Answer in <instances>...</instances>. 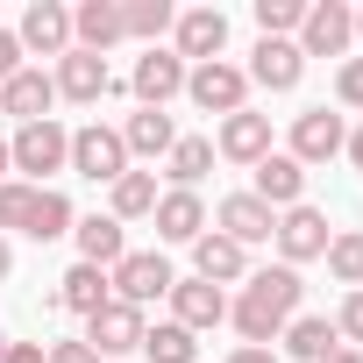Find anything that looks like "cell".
I'll return each instance as SVG.
<instances>
[{"label":"cell","instance_id":"8","mask_svg":"<svg viewBox=\"0 0 363 363\" xmlns=\"http://www.w3.org/2000/svg\"><path fill=\"white\" fill-rule=\"evenodd\" d=\"M221 50H228V15L221 8H186V15H178V65H186V57L214 65Z\"/></svg>","mask_w":363,"mask_h":363},{"label":"cell","instance_id":"10","mask_svg":"<svg viewBox=\"0 0 363 363\" xmlns=\"http://www.w3.org/2000/svg\"><path fill=\"white\" fill-rule=\"evenodd\" d=\"M299 72H306V57H299V43H285V36H264V43L250 50V79L271 86V93H292Z\"/></svg>","mask_w":363,"mask_h":363},{"label":"cell","instance_id":"30","mask_svg":"<svg viewBox=\"0 0 363 363\" xmlns=\"http://www.w3.org/2000/svg\"><path fill=\"white\" fill-rule=\"evenodd\" d=\"M143 356L150 363H193V328H178V320L143 328Z\"/></svg>","mask_w":363,"mask_h":363},{"label":"cell","instance_id":"18","mask_svg":"<svg viewBox=\"0 0 363 363\" xmlns=\"http://www.w3.org/2000/svg\"><path fill=\"white\" fill-rule=\"evenodd\" d=\"M271 228H278V214H271L257 193L221 200V235H228V242H242V250H250V242H271Z\"/></svg>","mask_w":363,"mask_h":363},{"label":"cell","instance_id":"6","mask_svg":"<svg viewBox=\"0 0 363 363\" xmlns=\"http://www.w3.org/2000/svg\"><path fill=\"white\" fill-rule=\"evenodd\" d=\"M86 349H93V356H128V349H143V313L121 306V299H107V306L86 320Z\"/></svg>","mask_w":363,"mask_h":363},{"label":"cell","instance_id":"7","mask_svg":"<svg viewBox=\"0 0 363 363\" xmlns=\"http://www.w3.org/2000/svg\"><path fill=\"white\" fill-rule=\"evenodd\" d=\"M72 171H86V178H107V186H114V178L128 171V150H121V135L114 128H79L72 135Z\"/></svg>","mask_w":363,"mask_h":363},{"label":"cell","instance_id":"41","mask_svg":"<svg viewBox=\"0 0 363 363\" xmlns=\"http://www.w3.org/2000/svg\"><path fill=\"white\" fill-rule=\"evenodd\" d=\"M349 157H356V171H363V128H356V135H349Z\"/></svg>","mask_w":363,"mask_h":363},{"label":"cell","instance_id":"12","mask_svg":"<svg viewBox=\"0 0 363 363\" xmlns=\"http://www.w3.org/2000/svg\"><path fill=\"white\" fill-rule=\"evenodd\" d=\"M171 306H178V328H221L228 320V292L207 285V278H178L171 285Z\"/></svg>","mask_w":363,"mask_h":363},{"label":"cell","instance_id":"43","mask_svg":"<svg viewBox=\"0 0 363 363\" xmlns=\"http://www.w3.org/2000/svg\"><path fill=\"white\" fill-rule=\"evenodd\" d=\"M8 271H15V250H8V242H0V278H8Z\"/></svg>","mask_w":363,"mask_h":363},{"label":"cell","instance_id":"26","mask_svg":"<svg viewBox=\"0 0 363 363\" xmlns=\"http://www.w3.org/2000/svg\"><path fill=\"white\" fill-rule=\"evenodd\" d=\"M342 342H335V320H320V313H299L292 328H285V356H299V363H328Z\"/></svg>","mask_w":363,"mask_h":363},{"label":"cell","instance_id":"34","mask_svg":"<svg viewBox=\"0 0 363 363\" xmlns=\"http://www.w3.org/2000/svg\"><path fill=\"white\" fill-rule=\"evenodd\" d=\"M29 200H36V186L0 178V228H22V221H29Z\"/></svg>","mask_w":363,"mask_h":363},{"label":"cell","instance_id":"38","mask_svg":"<svg viewBox=\"0 0 363 363\" xmlns=\"http://www.w3.org/2000/svg\"><path fill=\"white\" fill-rule=\"evenodd\" d=\"M43 363H100L86 342H57V349H43Z\"/></svg>","mask_w":363,"mask_h":363},{"label":"cell","instance_id":"42","mask_svg":"<svg viewBox=\"0 0 363 363\" xmlns=\"http://www.w3.org/2000/svg\"><path fill=\"white\" fill-rule=\"evenodd\" d=\"M328 363H363V349H335V356H328Z\"/></svg>","mask_w":363,"mask_h":363},{"label":"cell","instance_id":"24","mask_svg":"<svg viewBox=\"0 0 363 363\" xmlns=\"http://www.w3.org/2000/svg\"><path fill=\"white\" fill-rule=\"evenodd\" d=\"M72 235H79V264H100V271H107V264H121V257H128V250H121V221H114V214H93V221H79Z\"/></svg>","mask_w":363,"mask_h":363},{"label":"cell","instance_id":"44","mask_svg":"<svg viewBox=\"0 0 363 363\" xmlns=\"http://www.w3.org/2000/svg\"><path fill=\"white\" fill-rule=\"evenodd\" d=\"M8 164H15V157H8V143H0V171H8Z\"/></svg>","mask_w":363,"mask_h":363},{"label":"cell","instance_id":"15","mask_svg":"<svg viewBox=\"0 0 363 363\" xmlns=\"http://www.w3.org/2000/svg\"><path fill=\"white\" fill-rule=\"evenodd\" d=\"M22 50H43V57L72 50V15L57 8V0H36V8L22 15Z\"/></svg>","mask_w":363,"mask_h":363},{"label":"cell","instance_id":"19","mask_svg":"<svg viewBox=\"0 0 363 363\" xmlns=\"http://www.w3.org/2000/svg\"><path fill=\"white\" fill-rule=\"evenodd\" d=\"M107 299H114V278H107L100 264H72V271L57 278V306H72V313H86V320H93Z\"/></svg>","mask_w":363,"mask_h":363},{"label":"cell","instance_id":"5","mask_svg":"<svg viewBox=\"0 0 363 363\" xmlns=\"http://www.w3.org/2000/svg\"><path fill=\"white\" fill-rule=\"evenodd\" d=\"M186 93L207 107V114H242V93H250V72H235V65H200V72H186Z\"/></svg>","mask_w":363,"mask_h":363},{"label":"cell","instance_id":"9","mask_svg":"<svg viewBox=\"0 0 363 363\" xmlns=\"http://www.w3.org/2000/svg\"><path fill=\"white\" fill-rule=\"evenodd\" d=\"M342 143H349L342 135V114H328V107H306L292 121V164H328Z\"/></svg>","mask_w":363,"mask_h":363},{"label":"cell","instance_id":"29","mask_svg":"<svg viewBox=\"0 0 363 363\" xmlns=\"http://www.w3.org/2000/svg\"><path fill=\"white\" fill-rule=\"evenodd\" d=\"M135 214H157V178L150 171H121L114 178V221H135Z\"/></svg>","mask_w":363,"mask_h":363},{"label":"cell","instance_id":"33","mask_svg":"<svg viewBox=\"0 0 363 363\" xmlns=\"http://www.w3.org/2000/svg\"><path fill=\"white\" fill-rule=\"evenodd\" d=\"M299 22H306V0H257V29L264 36H285Z\"/></svg>","mask_w":363,"mask_h":363},{"label":"cell","instance_id":"2","mask_svg":"<svg viewBox=\"0 0 363 363\" xmlns=\"http://www.w3.org/2000/svg\"><path fill=\"white\" fill-rule=\"evenodd\" d=\"M107 278H114V292H121V306H135V313H143L150 299H164V292L178 285V278H171V264H164L157 250H128V257H121V264H114Z\"/></svg>","mask_w":363,"mask_h":363},{"label":"cell","instance_id":"20","mask_svg":"<svg viewBox=\"0 0 363 363\" xmlns=\"http://www.w3.org/2000/svg\"><path fill=\"white\" fill-rule=\"evenodd\" d=\"M299 193H306V164H292V157H264L257 164V200L264 207H299Z\"/></svg>","mask_w":363,"mask_h":363},{"label":"cell","instance_id":"14","mask_svg":"<svg viewBox=\"0 0 363 363\" xmlns=\"http://www.w3.org/2000/svg\"><path fill=\"white\" fill-rule=\"evenodd\" d=\"M57 93H65V100H100V93H114L107 57H93V50H65V57H57Z\"/></svg>","mask_w":363,"mask_h":363},{"label":"cell","instance_id":"3","mask_svg":"<svg viewBox=\"0 0 363 363\" xmlns=\"http://www.w3.org/2000/svg\"><path fill=\"white\" fill-rule=\"evenodd\" d=\"M8 157H15V171L50 178V171H65V164H72V135H65L57 121H29V128L8 143Z\"/></svg>","mask_w":363,"mask_h":363},{"label":"cell","instance_id":"32","mask_svg":"<svg viewBox=\"0 0 363 363\" xmlns=\"http://www.w3.org/2000/svg\"><path fill=\"white\" fill-rule=\"evenodd\" d=\"M328 271L342 285H363V235H328Z\"/></svg>","mask_w":363,"mask_h":363},{"label":"cell","instance_id":"13","mask_svg":"<svg viewBox=\"0 0 363 363\" xmlns=\"http://www.w3.org/2000/svg\"><path fill=\"white\" fill-rule=\"evenodd\" d=\"M135 100L143 107H164L171 93H186V65H178V50H150V57H135Z\"/></svg>","mask_w":363,"mask_h":363},{"label":"cell","instance_id":"4","mask_svg":"<svg viewBox=\"0 0 363 363\" xmlns=\"http://www.w3.org/2000/svg\"><path fill=\"white\" fill-rule=\"evenodd\" d=\"M356 36V15L342 8V0H313L306 22H299V57H342Z\"/></svg>","mask_w":363,"mask_h":363},{"label":"cell","instance_id":"17","mask_svg":"<svg viewBox=\"0 0 363 363\" xmlns=\"http://www.w3.org/2000/svg\"><path fill=\"white\" fill-rule=\"evenodd\" d=\"M221 157H235V164H264L271 157V114H228L221 121Z\"/></svg>","mask_w":363,"mask_h":363},{"label":"cell","instance_id":"36","mask_svg":"<svg viewBox=\"0 0 363 363\" xmlns=\"http://www.w3.org/2000/svg\"><path fill=\"white\" fill-rule=\"evenodd\" d=\"M335 335H349V342H363V285L342 299V320H335Z\"/></svg>","mask_w":363,"mask_h":363},{"label":"cell","instance_id":"31","mask_svg":"<svg viewBox=\"0 0 363 363\" xmlns=\"http://www.w3.org/2000/svg\"><path fill=\"white\" fill-rule=\"evenodd\" d=\"M171 22H178L171 0H128V8H121V29H128V36H150V50H157V36H164Z\"/></svg>","mask_w":363,"mask_h":363},{"label":"cell","instance_id":"22","mask_svg":"<svg viewBox=\"0 0 363 363\" xmlns=\"http://www.w3.org/2000/svg\"><path fill=\"white\" fill-rule=\"evenodd\" d=\"M200 228H207L200 193H164V200H157V235H164V242H200Z\"/></svg>","mask_w":363,"mask_h":363},{"label":"cell","instance_id":"39","mask_svg":"<svg viewBox=\"0 0 363 363\" xmlns=\"http://www.w3.org/2000/svg\"><path fill=\"white\" fill-rule=\"evenodd\" d=\"M0 363H43V342H8V349H0Z\"/></svg>","mask_w":363,"mask_h":363},{"label":"cell","instance_id":"16","mask_svg":"<svg viewBox=\"0 0 363 363\" xmlns=\"http://www.w3.org/2000/svg\"><path fill=\"white\" fill-rule=\"evenodd\" d=\"M50 100H57V79H43V72H29V65L0 86V107L22 114V128H29V121H50Z\"/></svg>","mask_w":363,"mask_h":363},{"label":"cell","instance_id":"28","mask_svg":"<svg viewBox=\"0 0 363 363\" xmlns=\"http://www.w3.org/2000/svg\"><path fill=\"white\" fill-rule=\"evenodd\" d=\"M207 171H214V143H207V135H186V143H171V178H178V193H193Z\"/></svg>","mask_w":363,"mask_h":363},{"label":"cell","instance_id":"1","mask_svg":"<svg viewBox=\"0 0 363 363\" xmlns=\"http://www.w3.org/2000/svg\"><path fill=\"white\" fill-rule=\"evenodd\" d=\"M299 292H306V285H299V271H292V264L257 271V278H250V292L228 306V313H235V328H242V342H250V349H264V342L299 313Z\"/></svg>","mask_w":363,"mask_h":363},{"label":"cell","instance_id":"35","mask_svg":"<svg viewBox=\"0 0 363 363\" xmlns=\"http://www.w3.org/2000/svg\"><path fill=\"white\" fill-rule=\"evenodd\" d=\"M335 93H342V107H363V57H349V65H342Z\"/></svg>","mask_w":363,"mask_h":363},{"label":"cell","instance_id":"23","mask_svg":"<svg viewBox=\"0 0 363 363\" xmlns=\"http://www.w3.org/2000/svg\"><path fill=\"white\" fill-rule=\"evenodd\" d=\"M171 143H178V128H171L164 107H143V114H128V128H121V150H135V157H171Z\"/></svg>","mask_w":363,"mask_h":363},{"label":"cell","instance_id":"27","mask_svg":"<svg viewBox=\"0 0 363 363\" xmlns=\"http://www.w3.org/2000/svg\"><path fill=\"white\" fill-rule=\"evenodd\" d=\"M72 228V200L57 193V186H36V200H29V221H22V235H36V242H57Z\"/></svg>","mask_w":363,"mask_h":363},{"label":"cell","instance_id":"40","mask_svg":"<svg viewBox=\"0 0 363 363\" xmlns=\"http://www.w3.org/2000/svg\"><path fill=\"white\" fill-rule=\"evenodd\" d=\"M228 363H278V356H271V349H250V342H242V349H235Z\"/></svg>","mask_w":363,"mask_h":363},{"label":"cell","instance_id":"37","mask_svg":"<svg viewBox=\"0 0 363 363\" xmlns=\"http://www.w3.org/2000/svg\"><path fill=\"white\" fill-rule=\"evenodd\" d=\"M22 72V36H8V29H0V86H8Z\"/></svg>","mask_w":363,"mask_h":363},{"label":"cell","instance_id":"11","mask_svg":"<svg viewBox=\"0 0 363 363\" xmlns=\"http://www.w3.org/2000/svg\"><path fill=\"white\" fill-rule=\"evenodd\" d=\"M271 235H278L285 264H306V257H328V214H313V207H285V221H278Z\"/></svg>","mask_w":363,"mask_h":363},{"label":"cell","instance_id":"21","mask_svg":"<svg viewBox=\"0 0 363 363\" xmlns=\"http://www.w3.org/2000/svg\"><path fill=\"white\" fill-rule=\"evenodd\" d=\"M72 36H79V50L107 57V43H121L128 29H121V8H114V0H86V8L72 15Z\"/></svg>","mask_w":363,"mask_h":363},{"label":"cell","instance_id":"25","mask_svg":"<svg viewBox=\"0 0 363 363\" xmlns=\"http://www.w3.org/2000/svg\"><path fill=\"white\" fill-rule=\"evenodd\" d=\"M193 264H200V278H207V285H228V278H242V271H250L242 242H228V235H200V242H193Z\"/></svg>","mask_w":363,"mask_h":363},{"label":"cell","instance_id":"45","mask_svg":"<svg viewBox=\"0 0 363 363\" xmlns=\"http://www.w3.org/2000/svg\"><path fill=\"white\" fill-rule=\"evenodd\" d=\"M356 36H363V15H356Z\"/></svg>","mask_w":363,"mask_h":363}]
</instances>
